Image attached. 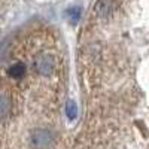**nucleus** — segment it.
Wrapping results in <instances>:
<instances>
[{"label":"nucleus","mask_w":149,"mask_h":149,"mask_svg":"<svg viewBox=\"0 0 149 149\" xmlns=\"http://www.w3.org/2000/svg\"><path fill=\"white\" fill-rule=\"evenodd\" d=\"M30 142H31V146L34 149H49L54 143V137H52L51 131L39 128V130L33 131Z\"/></svg>","instance_id":"nucleus-1"},{"label":"nucleus","mask_w":149,"mask_h":149,"mask_svg":"<svg viewBox=\"0 0 149 149\" xmlns=\"http://www.w3.org/2000/svg\"><path fill=\"white\" fill-rule=\"evenodd\" d=\"M34 69L42 76H49V74L54 73V69H55L54 58L49 54H39L34 60Z\"/></svg>","instance_id":"nucleus-2"},{"label":"nucleus","mask_w":149,"mask_h":149,"mask_svg":"<svg viewBox=\"0 0 149 149\" xmlns=\"http://www.w3.org/2000/svg\"><path fill=\"white\" fill-rule=\"evenodd\" d=\"M93 10L98 19H107L113 14V2L112 0H97Z\"/></svg>","instance_id":"nucleus-3"},{"label":"nucleus","mask_w":149,"mask_h":149,"mask_svg":"<svg viewBox=\"0 0 149 149\" xmlns=\"http://www.w3.org/2000/svg\"><path fill=\"white\" fill-rule=\"evenodd\" d=\"M24 73H26V66H24L22 63H15V64H12L9 67V74L15 79L24 76Z\"/></svg>","instance_id":"nucleus-4"},{"label":"nucleus","mask_w":149,"mask_h":149,"mask_svg":"<svg viewBox=\"0 0 149 149\" xmlns=\"http://www.w3.org/2000/svg\"><path fill=\"white\" fill-rule=\"evenodd\" d=\"M66 113H67V118L69 119H74L78 115V106L73 100H69L67 104H66Z\"/></svg>","instance_id":"nucleus-5"},{"label":"nucleus","mask_w":149,"mask_h":149,"mask_svg":"<svg viewBox=\"0 0 149 149\" xmlns=\"http://www.w3.org/2000/svg\"><path fill=\"white\" fill-rule=\"evenodd\" d=\"M67 17H69V19H70L72 24H76L78 19H79V17H81V9H79L78 6L70 8V9L67 10Z\"/></svg>","instance_id":"nucleus-6"},{"label":"nucleus","mask_w":149,"mask_h":149,"mask_svg":"<svg viewBox=\"0 0 149 149\" xmlns=\"http://www.w3.org/2000/svg\"><path fill=\"white\" fill-rule=\"evenodd\" d=\"M0 110H2V118L5 119L9 112V98L5 93H2V100H0Z\"/></svg>","instance_id":"nucleus-7"}]
</instances>
